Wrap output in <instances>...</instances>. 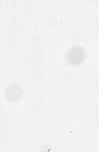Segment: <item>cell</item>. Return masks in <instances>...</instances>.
I'll return each instance as SVG.
<instances>
[{
    "label": "cell",
    "instance_id": "6da1fadb",
    "mask_svg": "<svg viewBox=\"0 0 99 152\" xmlns=\"http://www.w3.org/2000/svg\"><path fill=\"white\" fill-rule=\"evenodd\" d=\"M85 58V52L84 48L80 46H74L70 48L66 53V59L71 65H79Z\"/></svg>",
    "mask_w": 99,
    "mask_h": 152
},
{
    "label": "cell",
    "instance_id": "7a4b0ae2",
    "mask_svg": "<svg viewBox=\"0 0 99 152\" xmlns=\"http://www.w3.org/2000/svg\"><path fill=\"white\" fill-rule=\"evenodd\" d=\"M5 94L6 97L11 102L18 100L22 95V88L16 84H11L6 87Z\"/></svg>",
    "mask_w": 99,
    "mask_h": 152
}]
</instances>
